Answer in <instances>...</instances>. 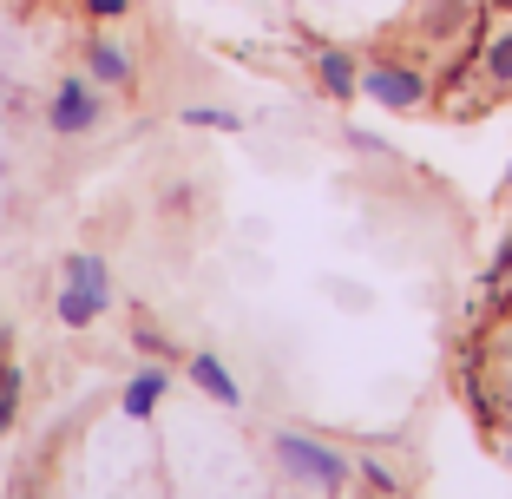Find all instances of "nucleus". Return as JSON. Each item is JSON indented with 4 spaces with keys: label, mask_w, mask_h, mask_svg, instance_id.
Listing matches in <instances>:
<instances>
[{
    "label": "nucleus",
    "mask_w": 512,
    "mask_h": 499,
    "mask_svg": "<svg viewBox=\"0 0 512 499\" xmlns=\"http://www.w3.org/2000/svg\"><path fill=\"white\" fill-rule=\"evenodd\" d=\"M355 473H362V480H368V486H375V499H394V493H401V480H394V473H388V467H381V460H375V454H362V460H355Z\"/></svg>",
    "instance_id": "2eb2a0df"
},
{
    "label": "nucleus",
    "mask_w": 512,
    "mask_h": 499,
    "mask_svg": "<svg viewBox=\"0 0 512 499\" xmlns=\"http://www.w3.org/2000/svg\"><path fill=\"white\" fill-rule=\"evenodd\" d=\"M499 414H506V421H512V381H506V394H499Z\"/></svg>",
    "instance_id": "aec40b11"
},
{
    "label": "nucleus",
    "mask_w": 512,
    "mask_h": 499,
    "mask_svg": "<svg viewBox=\"0 0 512 499\" xmlns=\"http://www.w3.org/2000/svg\"><path fill=\"white\" fill-rule=\"evenodd\" d=\"M362 99H375L381 112H421L434 99L427 73L414 60H368L362 66Z\"/></svg>",
    "instance_id": "7ed1b4c3"
},
{
    "label": "nucleus",
    "mask_w": 512,
    "mask_h": 499,
    "mask_svg": "<svg viewBox=\"0 0 512 499\" xmlns=\"http://www.w3.org/2000/svg\"><path fill=\"white\" fill-rule=\"evenodd\" d=\"M499 283H512V237L493 250V263H486V283H480V296H493Z\"/></svg>",
    "instance_id": "dca6fc26"
},
{
    "label": "nucleus",
    "mask_w": 512,
    "mask_h": 499,
    "mask_svg": "<svg viewBox=\"0 0 512 499\" xmlns=\"http://www.w3.org/2000/svg\"><path fill=\"white\" fill-rule=\"evenodd\" d=\"M66 276H73V283H86L92 296H106V303H112V270H106V257H92V250H73V257H66Z\"/></svg>",
    "instance_id": "1a4fd4ad"
},
{
    "label": "nucleus",
    "mask_w": 512,
    "mask_h": 499,
    "mask_svg": "<svg viewBox=\"0 0 512 499\" xmlns=\"http://www.w3.org/2000/svg\"><path fill=\"white\" fill-rule=\"evenodd\" d=\"M20 394H27L20 368H14V362H0V434L14 427V414H20Z\"/></svg>",
    "instance_id": "ddd939ff"
},
{
    "label": "nucleus",
    "mask_w": 512,
    "mask_h": 499,
    "mask_svg": "<svg viewBox=\"0 0 512 499\" xmlns=\"http://www.w3.org/2000/svg\"><path fill=\"white\" fill-rule=\"evenodd\" d=\"M316 86L329 92L335 106H348V99H362V60L348 53V46H316Z\"/></svg>",
    "instance_id": "39448f33"
},
{
    "label": "nucleus",
    "mask_w": 512,
    "mask_h": 499,
    "mask_svg": "<svg viewBox=\"0 0 512 499\" xmlns=\"http://www.w3.org/2000/svg\"><path fill=\"white\" fill-rule=\"evenodd\" d=\"M499 454H506V467H512V427H506V440H499Z\"/></svg>",
    "instance_id": "412c9836"
},
{
    "label": "nucleus",
    "mask_w": 512,
    "mask_h": 499,
    "mask_svg": "<svg viewBox=\"0 0 512 499\" xmlns=\"http://www.w3.org/2000/svg\"><path fill=\"white\" fill-rule=\"evenodd\" d=\"M467 20H480V14L467 7V0H434V7H427V20H421V33H427V40H440V33L467 27Z\"/></svg>",
    "instance_id": "9d476101"
},
{
    "label": "nucleus",
    "mask_w": 512,
    "mask_h": 499,
    "mask_svg": "<svg viewBox=\"0 0 512 499\" xmlns=\"http://www.w3.org/2000/svg\"><path fill=\"white\" fill-rule=\"evenodd\" d=\"M165 388H171V368L165 362L138 368V375L125 381V394H119V414H125V421H151V414H158V401H165Z\"/></svg>",
    "instance_id": "423d86ee"
},
{
    "label": "nucleus",
    "mask_w": 512,
    "mask_h": 499,
    "mask_svg": "<svg viewBox=\"0 0 512 499\" xmlns=\"http://www.w3.org/2000/svg\"><path fill=\"white\" fill-rule=\"evenodd\" d=\"M506 184H512V158H506Z\"/></svg>",
    "instance_id": "4be33fe9"
},
{
    "label": "nucleus",
    "mask_w": 512,
    "mask_h": 499,
    "mask_svg": "<svg viewBox=\"0 0 512 499\" xmlns=\"http://www.w3.org/2000/svg\"><path fill=\"white\" fill-rule=\"evenodd\" d=\"M53 309H60V322H66V329H92V322H99V316H106V296H92V289L86 283H73V276H66V283H60V296H53Z\"/></svg>",
    "instance_id": "6e6552de"
},
{
    "label": "nucleus",
    "mask_w": 512,
    "mask_h": 499,
    "mask_svg": "<svg viewBox=\"0 0 512 499\" xmlns=\"http://www.w3.org/2000/svg\"><path fill=\"white\" fill-rule=\"evenodd\" d=\"M460 394H467V408L480 414V427H499V401H493V388L480 381V368H467V375H460Z\"/></svg>",
    "instance_id": "9b49d317"
},
{
    "label": "nucleus",
    "mask_w": 512,
    "mask_h": 499,
    "mask_svg": "<svg viewBox=\"0 0 512 499\" xmlns=\"http://www.w3.org/2000/svg\"><path fill=\"white\" fill-rule=\"evenodd\" d=\"M86 73H92V86H106V92H132L138 60H132V46L92 33V40H86Z\"/></svg>",
    "instance_id": "20e7f679"
},
{
    "label": "nucleus",
    "mask_w": 512,
    "mask_h": 499,
    "mask_svg": "<svg viewBox=\"0 0 512 499\" xmlns=\"http://www.w3.org/2000/svg\"><path fill=\"white\" fill-rule=\"evenodd\" d=\"M270 454L283 460V473H296V480H316L322 493H342L348 480H355V460H342L335 447H322V440H309V434H270Z\"/></svg>",
    "instance_id": "f257e3e1"
},
{
    "label": "nucleus",
    "mask_w": 512,
    "mask_h": 499,
    "mask_svg": "<svg viewBox=\"0 0 512 499\" xmlns=\"http://www.w3.org/2000/svg\"><path fill=\"white\" fill-rule=\"evenodd\" d=\"M132 342H138V348H145V355H165V335L151 329V322H138V329H132Z\"/></svg>",
    "instance_id": "a211bd4d"
},
{
    "label": "nucleus",
    "mask_w": 512,
    "mask_h": 499,
    "mask_svg": "<svg viewBox=\"0 0 512 499\" xmlns=\"http://www.w3.org/2000/svg\"><path fill=\"white\" fill-rule=\"evenodd\" d=\"M7 355H14V329H7V322H0V362H7Z\"/></svg>",
    "instance_id": "6ab92c4d"
},
{
    "label": "nucleus",
    "mask_w": 512,
    "mask_h": 499,
    "mask_svg": "<svg viewBox=\"0 0 512 499\" xmlns=\"http://www.w3.org/2000/svg\"><path fill=\"white\" fill-rule=\"evenodd\" d=\"M480 73L493 79V86H512V27H506V33H493V46H486Z\"/></svg>",
    "instance_id": "f8f14e48"
},
{
    "label": "nucleus",
    "mask_w": 512,
    "mask_h": 499,
    "mask_svg": "<svg viewBox=\"0 0 512 499\" xmlns=\"http://www.w3.org/2000/svg\"><path fill=\"white\" fill-rule=\"evenodd\" d=\"M106 125V86H92L86 73H66L46 99V132L53 138H86Z\"/></svg>",
    "instance_id": "f03ea898"
},
{
    "label": "nucleus",
    "mask_w": 512,
    "mask_h": 499,
    "mask_svg": "<svg viewBox=\"0 0 512 499\" xmlns=\"http://www.w3.org/2000/svg\"><path fill=\"white\" fill-rule=\"evenodd\" d=\"M191 381H197L204 394H211L217 408H243V388H237V375H230V368L217 362L211 348H197V355H191Z\"/></svg>",
    "instance_id": "0eeeda50"
},
{
    "label": "nucleus",
    "mask_w": 512,
    "mask_h": 499,
    "mask_svg": "<svg viewBox=\"0 0 512 499\" xmlns=\"http://www.w3.org/2000/svg\"><path fill=\"white\" fill-rule=\"evenodd\" d=\"M178 119H184V125H197V132H237V125H243L230 106H184Z\"/></svg>",
    "instance_id": "4468645a"
},
{
    "label": "nucleus",
    "mask_w": 512,
    "mask_h": 499,
    "mask_svg": "<svg viewBox=\"0 0 512 499\" xmlns=\"http://www.w3.org/2000/svg\"><path fill=\"white\" fill-rule=\"evenodd\" d=\"M79 7H86L92 20H125L132 14V0H79Z\"/></svg>",
    "instance_id": "f3484780"
}]
</instances>
